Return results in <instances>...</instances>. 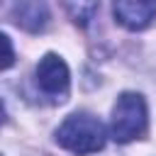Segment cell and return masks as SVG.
<instances>
[{"instance_id": "obj_4", "label": "cell", "mask_w": 156, "mask_h": 156, "mask_svg": "<svg viewBox=\"0 0 156 156\" xmlns=\"http://www.w3.org/2000/svg\"><path fill=\"white\" fill-rule=\"evenodd\" d=\"M112 12L122 27L141 32L156 20V0H115Z\"/></svg>"}, {"instance_id": "obj_6", "label": "cell", "mask_w": 156, "mask_h": 156, "mask_svg": "<svg viewBox=\"0 0 156 156\" xmlns=\"http://www.w3.org/2000/svg\"><path fill=\"white\" fill-rule=\"evenodd\" d=\"M66 15L73 20V24L78 27H88L90 20L98 12V0H61Z\"/></svg>"}, {"instance_id": "obj_3", "label": "cell", "mask_w": 156, "mask_h": 156, "mask_svg": "<svg viewBox=\"0 0 156 156\" xmlns=\"http://www.w3.org/2000/svg\"><path fill=\"white\" fill-rule=\"evenodd\" d=\"M34 76H37V88L41 90L44 98H49V102H63L68 98L71 73H68V66L61 56L44 54L41 61L37 63Z\"/></svg>"}, {"instance_id": "obj_2", "label": "cell", "mask_w": 156, "mask_h": 156, "mask_svg": "<svg viewBox=\"0 0 156 156\" xmlns=\"http://www.w3.org/2000/svg\"><path fill=\"white\" fill-rule=\"evenodd\" d=\"M146 102L139 93H122L112 107L110 134L115 141L127 144L146 132Z\"/></svg>"}, {"instance_id": "obj_5", "label": "cell", "mask_w": 156, "mask_h": 156, "mask_svg": "<svg viewBox=\"0 0 156 156\" xmlns=\"http://www.w3.org/2000/svg\"><path fill=\"white\" fill-rule=\"evenodd\" d=\"M12 17H15L17 27H22L27 32H44L49 24V7L44 0H17Z\"/></svg>"}, {"instance_id": "obj_8", "label": "cell", "mask_w": 156, "mask_h": 156, "mask_svg": "<svg viewBox=\"0 0 156 156\" xmlns=\"http://www.w3.org/2000/svg\"><path fill=\"white\" fill-rule=\"evenodd\" d=\"M5 122V107H2V102H0V124Z\"/></svg>"}, {"instance_id": "obj_7", "label": "cell", "mask_w": 156, "mask_h": 156, "mask_svg": "<svg viewBox=\"0 0 156 156\" xmlns=\"http://www.w3.org/2000/svg\"><path fill=\"white\" fill-rule=\"evenodd\" d=\"M15 63V49H12V41L0 32V71L10 68Z\"/></svg>"}, {"instance_id": "obj_1", "label": "cell", "mask_w": 156, "mask_h": 156, "mask_svg": "<svg viewBox=\"0 0 156 156\" xmlns=\"http://www.w3.org/2000/svg\"><path fill=\"white\" fill-rule=\"evenodd\" d=\"M54 136H56V144L63 146L66 151L85 156V154L100 151L105 146L107 134H105V127L98 117L85 115V112H76V115H68L58 124Z\"/></svg>"}]
</instances>
